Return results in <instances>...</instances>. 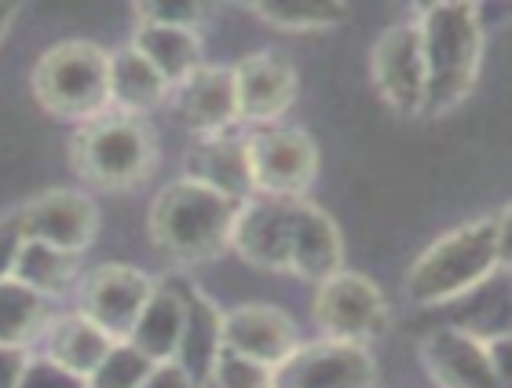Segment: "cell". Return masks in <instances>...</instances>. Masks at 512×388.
I'll list each match as a JSON object with an SVG mask.
<instances>
[{"label":"cell","mask_w":512,"mask_h":388,"mask_svg":"<svg viewBox=\"0 0 512 388\" xmlns=\"http://www.w3.org/2000/svg\"><path fill=\"white\" fill-rule=\"evenodd\" d=\"M231 249L264 271L297 275L304 282H326L341 271V231L308 198L249 194L238 205L231 227Z\"/></svg>","instance_id":"6da1fadb"},{"label":"cell","mask_w":512,"mask_h":388,"mask_svg":"<svg viewBox=\"0 0 512 388\" xmlns=\"http://www.w3.org/2000/svg\"><path fill=\"white\" fill-rule=\"evenodd\" d=\"M238 198L198 180H176L150 205V238L180 264H202L231 249Z\"/></svg>","instance_id":"7a4b0ae2"},{"label":"cell","mask_w":512,"mask_h":388,"mask_svg":"<svg viewBox=\"0 0 512 388\" xmlns=\"http://www.w3.org/2000/svg\"><path fill=\"white\" fill-rule=\"evenodd\" d=\"M494 271H498V231H494V216H480L436 238L410 264L406 297L417 308L450 304L487 286Z\"/></svg>","instance_id":"3957f363"},{"label":"cell","mask_w":512,"mask_h":388,"mask_svg":"<svg viewBox=\"0 0 512 388\" xmlns=\"http://www.w3.org/2000/svg\"><path fill=\"white\" fill-rule=\"evenodd\" d=\"M425 44V114H447L476 88L483 63V26L476 4H447L421 15Z\"/></svg>","instance_id":"277c9868"},{"label":"cell","mask_w":512,"mask_h":388,"mask_svg":"<svg viewBox=\"0 0 512 388\" xmlns=\"http://www.w3.org/2000/svg\"><path fill=\"white\" fill-rule=\"evenodd\" d=\"M158 143L136 114H99L74 136V165L88 184L132 191L154 173Z\"/></svg>","instance_id":"5b68a950"},{"label":"cell","mask_w":512,"mask_h":388,"mask_svg":"<svg viewBox=\"0 0 512 388\" xmlns=\"http://www.w3.org/2000/svg\"><path fill=\"white\" fill-rule=\"evenodd\" d=\"M33 96L48 114L92 121L110 110V55L96 44H55L33 66Z\"/></svg>","instance_id":"8992f818"},{"label":"cell","mask_w":512,"mask_h":388,"mask_svg":"<svg viewBox=\"0 0 512 388\" xmlns=\"http://www.w3.org/2000/svg\"><path fill=\"white\" fill-rule=\"evenodd\" d=\"M249 180L253 194L275 198H304L319 173V151L304 129H264L249 132L246 140Z\"/></svg>","instance_id":"52a82bcc"},{"label":"cell","mask_w":512,"mask_h":388,"mask_svg":"<svg viewBox=\"0 0 512 388\" xmlns=\"http://www.w3.org/2000/svg\"><path fill=\"white\" fill-rule=\"evenodd\" d=\"M315 326L330 341L366 345L388 326V301L374 282L359 271H337L319 282L315 293Z\"/></svg>","instance_id":"ba28073f"},{"label":"cell","mask_w":512,"mask_h":388,"mask_svg":"<svg viewBox=\"0 0 512 388\" xmlns=\"http://www.w3.org/2000/svg\"><path fill=\"white\" fill-rule=\"evenodd\" d=\"M275 388H377V363L366 345L322 337L278 363Z\"/></svg>","instance_id":"9c48e42d"},{"label":"cell","mask_w":512,"mask_h":388,"mask_svg":"<svg viewBox=\"0 0 512 388\" xmlns=\"http://www.w3.org/2000/svg\"><path fill=\"white\" fill-rule=\"evenodd\" d=\"M370 74L381 99L395 114H425V44L417 22H399L377 37Z\"/></svg>","instance_id":"30bf717a"},{"label":"cell","mask_w":512,"mask_h":388,"mask_svg":"<svg viewBox=\"0 0 512 388\" xmlns=\"http://www.w3.org/2000/svg\"><path fill=\"white\" fill-rule=\"evenodd\" d=\"M158 282L143 275L139 268L128 264H103L81 282V312L96 326H103L110 337L128 341L132 326H136L139 312L147 297L154 293Z\"/></svg>","instance_id":"8fae6325"},{"label":"cell","mask_w":512,"mask_h":388,"mask_svg":"<svg viewBox=\"0 0 512 388\" xmlns=\"http://www.w3.org/2000/svg\"><path fill=\"white\" fill-rule=\"evenodd\" d=\"M421 363L436 388H505L487 348V337L465 326H439L421 345Z\"/></svg>","instance_id":"7c38bea8"},{"label":"cell","mask_w":512,"mask_h":388,"mask_svg":"<svg viewBox=\"0 0 512 388\" xmlns=\"http://www.w3.org/2000/svg\"><path fill=\"white\" fill-rule=\"evenodd\" d=\"M172 118L194 136H216L238 121L235 74L227 66H198L180 85L169 88Z\"/></svg>","instance_id":"4fadbf2b"},{"label":"cell","mask_w":512,"mask_h":388,"mask_svg":"<svg viewBox=\"0 0 512 388\" xmlns=\"http://www.w3.org/2000/svg\"><path fill=\"white\" fill-rule=\"evenodd\" d=\"M235 74L238 118L271 125L297 99V66L278 52H253L231 70Z\"/></svg>","instance_id":"5bb4252c"},{"label":"cell","mask_w":512,"mask_h":388,"mask_svg":"<svg viewBox=\"0 0 512 388\" xmlns=\"http://www.w3.org/2000/svg\"><path fill=\"white\" fill-rule=\"evenodd\" d=\"M19 227H22V238L81 253L96 238L99 213H96V202L88 194L48 191L41 198H33L30 205H22Z\"/></svg>","instance_id":"9a60e30c"},{"label":"cell","mask_w":512,"mask_h":388,"mask_svg":"<svg viewBox=\"0 0 512 388\" xmlns=\"http://www.w3.org/2000/svg\"><path fill=\"white\" fill-rule=\"evenodd\" d=\"M300 345L297 323L289 319L282 308L271 304H246L235 308L231 315H224V348L249 356L256 363L278 367L282 359L293 356V348Z\"/></svg>","instance_id":"2e32d148"},{"label":"cell","mask_w":512,"mask_h":388,"mask_svg":"<svg viewBox=\"0 0 512 388\" xmlns=\"http://www.w3.org/2000/svg\"><path fill=\"white\" fill-rule=\"evenodd\" d=\"M114 345H118V337H110L85 312L63 315V319H55L44 330V356L81 381H88L96 374V367L107 359V352Z\"/></svg>","instance_id":"e0dca14e"},{"label":"cell","mask_w":512,"mask_h":388,"mask_svg":"<svg viewBox=\"0 0 512 388\" xmlns=\"http://www.w3.org/2000/svg\"><path fill=\"white\" fill-rule=\"evenodd\" d=\"M187 308H191V293L176 290V286H154L128 341L154 363H169V359H176V348H180Z\"/></svg>","instance_id":"ac0fdd59"},{"label":"cell","mask_w":512,"mask_h":388,"mask_svg":"<svg viewBox=\"0 0 512 388\" xmlns=\"http://www.w3.org/2000/svg\"><path fill=\"white\" fill-rule=\"evenodd\" d=\"M187 176L205 187L231 194V198H249L253 180H249V158L246 140H235L231 132H216V136H198V143L187 154Z\"/></svg>","instance_id":"d6986e66"},{"label":"cell","mask_w":512,"mask_h":388,"mask_svg":"<svg viewBox=\"0 0 512 388\" xmlns=\"http://www.w3.org/2000/svg\"><path fill=\"white\" fill-rule=\"evenodd\" d=\"M143 59H147L165 85H180L183 77L194 74L202 66V41L191 26H154V22H139L136 41H132Z\"/></svg>","instance_id":"ffe728a7"},{"label":"cell","mask_w":512,"mask_h":388,"mask_svg":"<svg viewBox=\"0 0 512 388\" xmlns=\"http://www.w3.org/2000/svg\"><path fill=\"white\" fill-rule=\"evenodd\" d=\"M220 348H224V315L216 312L213 301H202V297H194L191 293V308H187V326H183V337H180V348H176V359L172 363H180L191 381L198 388L209 381L213 374V363L220 356Z\"/></svg>","instance_id":"44dd1931"},{"label":"cell","mask_w":512,"mask_h":388,"mask_svg":"<svg viewBox=\"0 0 512 388\" xmlns=\"http://www.w3.org/2000/svg\"><path fill=\"white\" fill-rule=\"evenodd\" d=\"M165 99H169L165 77L132 44L110 55V107H118L121 114H143Z\"/></svg>","instance_id":"7402d4cb"},{"label":"cell","mask_w":512,"mask_h":388,"mask_svg":"<svg viewBox=\"0 0 512 388\" xmlns=\"http://www.w3.org/2000/svg\"><path fill=\"white\" fill-rule=\"evenodd\" d=\"M77 257H81V253L22 238L19 253H15V264H11V275L19 282H26L30 290L41 293L44 301H48V297H63L77 282Z\"/></svg>","instance_id":"603a6c76"},{"label":"cell","mask_w":512,"mask_h":388,"mask_svg":"<svg viewBox=\"0 0 512 388\" xmlns=\"http://www.w3.org/2000/svg\"><path fill=\"white\" fill-rule=\"evenodd\" d=\"M44 330V297L15 275L0 279V345L26 348Z\"/></svg>","instance_id":"cb8c5ba5"},{"label":"cell","mask_w":512,"mask_h":388,"mask_svg":"<svg viewBox=\"0 0 512 388\" xmlns=\"http://www.w3.org/2000/svg\"><path fill=\"white\" fill-rule=\"evenodd\" d=\"M253 11L278 30H330L348 15L344 0H249Z\"/></svg>","instance_id":"d4e9b609"},{"label":"cell","mask_w":512,"mask_h":388,"mask_svg":"<svg viewBox=\"0 0 512 388\" xmlns=\"http://www.w3.org/2000/svg\"><path fill=\"white\" fill-rule=\"evenodd\" d=\"M150 370H154V359L143 356L132 341H118L96 367V374L85 381V388H139Z\"/></svg>","instance_id":"484cf974"},{"label":"cell","mask_w":512,"mask_h":388,"mask_svg":"<svg viewBox=\"0 0 512 388\" xmlns=\"http://www.w3.org/2000/svg\"><path fill=\"white\" fill-rule=\"evenodd\" d=\"M205 385L209 388H275V367L220 348V356H216V363H213V374H209Z\"/></svg>","instance_id":"4316f807"},{"label":"cell","mask_w":512,"mask_h":388,"mask_svg":"<svg viewBox=\"0 0 512 388\" xmlns=\"http://www.w3.org/2000/svg\"><path fill=\"white\" fill-rule=\"evenodd\" d=\"M139 22L154 26H198L205 15V0H136Z\"/></svg>","instance_id":"83f0119b"},{"label":"cell","mask_w":512,"mask_h":388,"mask_svg":"<svg viewBox=\"0 0 512 388\" xmlns=\"http://www.w3.org/2000/svg\"><path fill=\"white\" fill-rule=\"evenodd\" d=\"M19 388H85V381L66 374L59 363H52V359L44 356V359H26Z\"/></svg>","instance_id":"f1b7e54d"},{"label":"cell","mask_w":512,"mask_h":388,"mask_svg":"<svg viewBox=\"0 0 512 388\" xmlns=\"http://www.w3.org/2000/svg\"><path fill=\"white\" fill-rule=\"evenodd\" d=\"M22 246V227H19V213H8L0 220V279L11 275V264H15V253Z\"/></svg>","instance_id":"f546056e"},{"label":"cell","mask_w":512,"mask_h":388,"mask_svg":"<svg viewBox=\"0 0 512 388\" xmlns=\"http://www.w3.org/2000/svg\"><path fill=\"white\" fill-rule=\"evenodd\" d=\"M139 388H198L191 381V374L180 367V363H154V370H150L147 378H143V385Z\"/></svg>","instance_id":"4dcf8cb0"},{"label":"cell","mask_w":512,"mask_h":388,"mask_svg":"<svg viewBox=\"0 0 512 388\" xmlns=\"http://www.w3.org/2000/svg\"><path fill=\"white\" fill-rule=\"evenodd\" d=\"M22 370H26V348L0 345V388H19Z\"/></svg>","instance_id":"1f68e13d"},{"label":"cell","mask_w":512,"mask_h":388,"mask_svg":"<svg viewBox=\"0 0 512 388\" xmlns=\"http://www.w3.org/2000/svg\"><path fill=\"white\" fill-rule=\"evenodd\" d=\"M487 348H491L498 378L505 381V388H512V334H491L487 337Z\"/></svg>","instance_id":"d6a6232c"},{"label":"cell","mask_w":512,"mask_h":388,"mask_svg":"<svg viewBox=\"0 0 512 388\" xmlns=\"http://www.w3.org/2000/svg\"><path fill=\"white\" fill-rule=\"evenodd\" d=\"M494 231H498V268L512 271V205L494 216Z\"/></svg>","instance_id":"836d02e7"},{"label":"cell","mask_w":512,"mask_h":388,"mask_svg":"<svg viewBox=\"0 0 512 388\" xmlns=\"http://www.w3.org/2000/svg\"><path fill=\"white\" fill-rule=\"evenodd\" d=\"M403 4H414V8H447V4H472V0H403Z\"/></svg>","instance_id":"e575fe53"},{"label":"cell","mask_w":512,"mask_h":388,"mask_svg":"<svg viewBox=\"0 0 512 388\" xmlns=\"http://www.w3.org/2000/svg\"><path fill=\"white\" fill-rule=\"evenodd\" d=\"M8 19H11V0H4V4H0V33L8 30Z\"/></svg>","instance_id":"d590c367"},{"label":"cell","mask_w":512,"mask_h":388,"mask_svg":"<svg viewBox=\"0 0 512 388\" xmlns=\"http://www.w3.org/2000/svg\"><path fill=\"white\" fill-rule=\"evenodd\" d=\"M202 388H209V385H202Z\"/></svg>","instance_id":"8d00e7d4"},{"label":"cell","mask_w":512,"mask_h":388,"mask_svg":"<svg viewBox=\"0 0 512 388\" xmlns=\"http://www.w3.org/2000/svg\"><path fill=\"white\" fill-rule=\"evenodd\" d=\"M0 4H4V0H0Z\"/></svg>","instance_id":"74e56055"}]
</instances>
